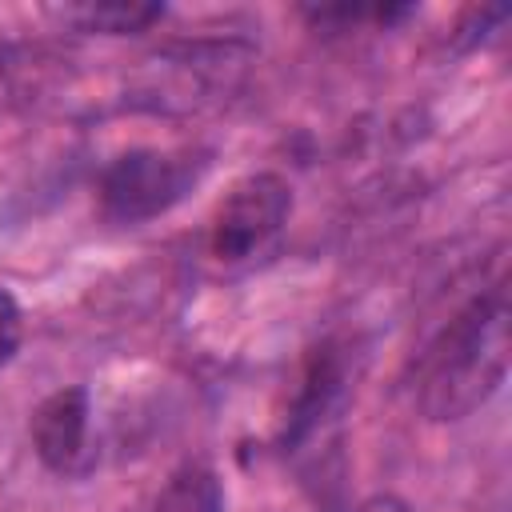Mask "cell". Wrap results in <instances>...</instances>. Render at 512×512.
Masks as SVG:
<instances>
[{"instance_id":"cell-1","label":"cell","mask_w":512,"mask_h":512,"mask_svg":"<svg viewBox=\"0 0 512 512\" xmlns=\"http://www.w3.org/2000/svg\"><path fill=\"white\" fill-rule=\"evenodd\" d=\"M508 376V292L504 280L476 292L444 320L420 356L416 400L428 420H464L484 408Z\"/></svg>"},{"instance_id":"cell-2","label":"cell","mask_w":512,"mask_h":512,"mask_svg":"<svg viewBox=\"0 0 512 512\" xmlns=\"http://www.w3.org/2000/svg\"><path fill=\"white\" fill-rule=\"evenodd\" d=\"M208 172L204 152L132 148L116 156L100 176V212L116 224H144L176 208Z\"/></svg>"},{"instance_id":"cell-3","label":"cell","mask_w":512,"mask_h":512,"mask_svg":"<svg viewBox=\"0 0 512 512\" xmlns=\"http://www.w3.org/2000/svg\"><path fill=\"white\" fill-rule=\"evenodd\" d=\"M292 216V188L280 172H248L228 188L208 224V252L224 268L256 264L276 248Z\"/></svg>"},{"instance_id":"cell-4","label":"cell","mask_w":512,"mask_h":512,"mask_svg":"<svg viewBox=\"0 0 512 512\" xmlns=\"http://www.w3.org/2000/svg\"><path fill=\"white\" fill-rule=\"evenodd\" d=\"M88 428H92V404L80 384L44 396L28 420V436L40 464L60 476H76L88 468Z\"/></svg>"},{"instance_id":"cell-5","label":"cell","mask_w":512,"mask_h":512,"mask_svg":"<svg viewBox=\"0 0 512 512\" xmlns=\"http://www.w3.org/2000/svg\"><path fill=\"white\" fill-rule=\"evenodd\" d=\"M344 384H348V348L336 340H324L320 348H312V356L304 364V380H300V392L292 400L284 440L288 444L304 440L336 408V400L344 396Z\"/></svg>"},{"instance_id":"cell-6","label":"cell","mask_w":512,"mask_h":512,"mask_svg":"<svg viewBox=\"0 0 512 512\" xmlns=\"http://www.w3.org/2000/svg\"><path fill=\"white\" fill-rule=\"evenodd\" d=\"M152 512H224V492H220L216 472L204 464L180 468L156 496Z\"/></svg>"},{"instance_id":"cell-7","label":"cell","mask_w":512,"mask_h":512,"mask_svg":"<svg viewBox=\"0 0 512 512\" xmlns=\"http://www.w3.org/2000/svg\"><path fill=\"white\" fill-rule=\"evenodd\" d=\"M72 24H80L84 32H140L148 28L152 20L164 16L160 4H80V8H68L64 12Z\"/></svg>"},{"instance_id":"cell-8","label":"cell","mask_w":512,"mask_h":512,"mask_svg":"<svg viewBox=\"0 0 512 512\" xmlns=\"http://www.w3.org/2000/svg\"><path fill=\"white\" fill-rule=\"evenodd\" d=\"M24 340V312L8 288H0V368H8Z\"/></svg>"},{"instance_id":"cell-9","label":"cell","mask_w":512,"mask_h":512,"mask_svg":"<svg viewBox=\"0 0 512 512\" xmlns=\"http://www.w3.org/2000/svg\"><path fill=\"white\" fill-rule=\"evenodd\" d=\"M344 512H412V508L400 496H368V500H360V504H352Z\"/></svg>"}]
</instances>
